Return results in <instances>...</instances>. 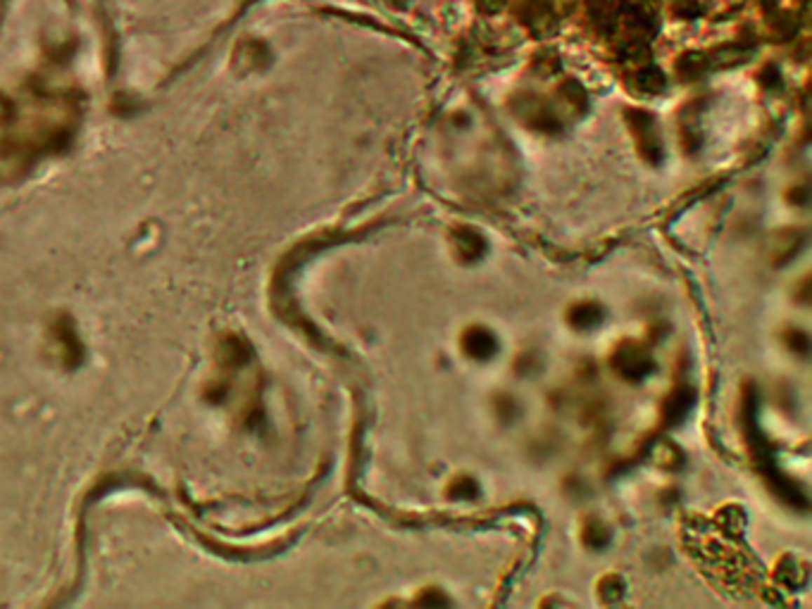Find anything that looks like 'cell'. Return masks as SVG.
<instances>
[{"label":"cell","mask_w":812,"mask_h":609,"mask_svg":"<svg viewBox=\"0 0 812 609\" xmlns=\"http://www.w3.org/2000/svg\"><path fill=\"white\" fill-rule=\"evenodd\" d=\"M600 317H603V312L593 303H581L569 312V322H572L574 327H583V329L595 327V324L600 322Z\"/></svg>","instance_id":"obj_3"},{"label":"cell","mask_w":812,"mask_h":609,"mask_svg":"<svg viewBox=\"0 0 812 609\" xmlns=\"http://www.w3.org/2000/svg\"><path fill=\"white\" fill-rule=\"evenodd\" d=\"M493 350H496V341H493V336L486 329L467 331V336H465V353L467 355H472V357H477V360H484V357H491Z\"/></svg>","instance_id":"obj_2"},{"label":"cell","mask_w":812,"mask_h":609,"mask_svg":"<svg viewBox=\"0 0 812 609\" xmlns=\"http://www.w3.org/2000/svg\"><path fill=\"white\" fill-rule=\"evenodd\" d=\"M617 369L622 371L624 376H629V378H639L648 369H651V362H648V357L641 353V350L627 348V350H619Z\"/></svg>","instance_id":"obj_1"},{"label":"cell","mask_w":812,"mask_h":609,"mask_svg":"<svg viewBox=\"0 0 812 609\" xmlns=\"http://www.w3.org/2000/svg\"><path fill=\"white\" fill-rule=\"evenodd\" d=\"M455 238H458V240H455V245H458V250H460V252H465L467 260H474V257L484 252V243H481V238L477 236V233H472V231H462V233H458V236H455Z\"/></svg>","instance_id":"obj_4"}]
</instances>
